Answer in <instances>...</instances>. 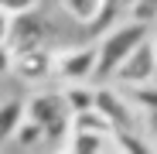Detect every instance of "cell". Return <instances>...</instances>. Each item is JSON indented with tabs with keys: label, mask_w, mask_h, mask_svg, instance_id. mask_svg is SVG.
I'll list each match as a JSON object with an SVG mask.
<instances>
[{
	"label": "cell",
	"mask_w": 157,
	"mask_h": 154,
	"mask_svg": "<svg viewBox=\"0 0 157 154\" xmlns=\"http://www.w3.org/2000/svg\"><path fill=\"white\" fill-rule=\"evenodd\" d=\"M10 58H14V51L7 48V41H0V75L10 72Z\"/></svg>",
	"instance_id": "14"
},
{
	"label": "cell",
	"mask_w": 157,
	"mask_h": 154,
	"mask_svg": "<svg viewBox=\"0 0 157 154\" xmlns=\"http://www.w3.org/2000/svg\"><path fill=\"white\" fill-rule=\"evenodd\" d=\"M150 147H157V127H154V134H150Z\"/></svg>",
	"instance_id": "16"
},
{
	"label": "cell",
	"mask_w": 157,
	"mask_h": 154,
	"mask_svg": "<svg viewBox=\"0 0 157 154\" xmlns=\"http://www.w3.org/2000/svg\"><path fill=\"white\" fill-rule=\"evenodd\" d=\"M51 51L48 45H34V48H24V51H14L10 58V72H17V79L24 82H44L51 75Z\"/></svg>",
	"instance_id": "7"
},
{
	"label": "cell",
	"mask_w": 157,
	"mask_h": 154,
	"mask_svg": "<svg viewBox=\"0 0 157 154\" xmlns=\"http://www.w3.org/2000/svg\"><path fill=\"white\" fill-rule=\"evenodd\" d=\"M41 0H0V10L4 14H21V10H34Z\"/></svg>",
	"instance_id": "13"
},
{
	"label": "cell",
	"mask_w": 157,
	"mask_h": 154,
	"mask_svg": "<svg viewBox=\"0 0 157 154\" xmlns=\"http://www.w3.org/2000/svg\"><path fill=\"white\" fill-rule=\"evenodd\" d=\"M44 34H48V28L41 24V17L34 10H21V14H10L4 41H7L10 51H24V48L44 45Z\"/></svg>",
	"instance_id": "6"
},
{
	"label": "cell",
	"mask_w": 157,
	"mask_h": 154,
	"mask_svg": "<svg viewBox=\"0 0 157 154\" xmlns=\"http://www.w3.org/2000/svg\"><path fill=\"white\" fill-rule=\"evenodd\" d=\"M65 147H68V151H78V154H89V151H113V134L68 127V134H65Z\"/></svg>",
	"instance_id": "8"
},
{
	"label": "cell",
	"mask_w": 157,
	"mask_h": 154,
	"mask_svg": "<svg viewBox=\"0 0 157 154\" xmlns=\"http://www.w3.org/2000/svg\"><path fill=\"white\" fill-rule=\"evenodd\" d=\"M92 69H96V45L65 48L51 55V75H58L62 82H86L92 79Z\"/></svg>",
	"instance_id": "5"
},
{
	"label": "cell",
	"mask_w": 157,
	"mask_h": 154,
	"mask_svg": "<svg viewBox=\"0 0 157 154\" xmlns=\"http://www.w3.org/2000/svg\"><path fill=\"white\" fill-rule=\"evenodd\" d=\"M113 79H116L120 86H126V89H133V86H147V82L157 79V55H154V41H150V34L140 38L133 48H130V55L116 65Z\"/></svg>",
	"instance_id": "3"
},
{
	"label": "cell",
	"mask_w": 157,
	"mask_h": 154,
	"mask_svg": "<svg viewBox=\"0 0 157 154\" xmlns=\"http://www.w3.org/2000/svg\"><path fill=\"white\" fill-rule=\"evenodd\" d=\"M150 28L147 21H126V24H116L113 31H106L99 41H96V69H92V79L106 82L113 79L116 65L130 55V48H133L140 38H147Z\"/></svg>",
	"instance_id": "1"
},
{
	"label": "cell",
	"mask_w": 157,
	"mask_h": 154,
	"mask_svg": "<svg viewBox=\"0 0 157 154\" xmlns=\"http://www.w3.org/2000/svg\"><path fill=\"white\" fill-rule=\"evenodd\" d=\"M150 41H154V55H157V34H154V38H150Z\"/></svg>",
	"instance_id": "17"
},
{
	"label": "cell",
	"mask_w": 157,
	"mask_h": 154,
	"mask_svg": "<svg viewBox=\"0 0 157 154\" xmlns=\"http://www.w3.org/2000/svg\"><path fill=\"white\" fill-rule=\"evenodd\" d=\"M102 4L106 0H62V10L82 24H92L99 14H102Z\"/></svg>",
	"instance_id": "12"
},
{
	"label": "cell",
	"mask_w": 157,
	"mask_h": 154,
	"mask_svg": "<svg viewBox=\"0 0 157 154\" xmlns=\"http://www.w3.org/2000/svg\"><path fill=\"white\" fill-rule=\"evenodd\" d=\"M24 120V103L21 99H7V103H0V147L10 144V134H14V127Z\"/></svg>",
	"instance_id": "10"
},
{
	"label": "cell",
	"mask_w": 157,
	"mask_h": 154,
	"mask_svg": "<svg viewBox=\"0 0 157 154\" xmlns=\"http://www.w3.org/2000/svg\"><path fill=\"white\" fill-rule=\"evenodd\" d=\"M10 140L21 147V151H31V147H38V144H44V130L31 120V116H24L17 127H14V134H10Z\"/></svg>",
	"instance_id": "11"
},
{
	"label": "cell",
	"mask_w": 157,
	"mask_h": 154,
	"mask_svg": "<svg viewBox=\"0 0 157 154\" xmlns=\"http://www.w3.org/2000/svg\"><path fill=\"white\" fill-rule=\"evenodd\" d=\"M58 96H62V103H65L68 116L92 106V86H86V82H65V89H62Z\"/></svg>",
	"instance_id": "9"
},
{
	"label": "cell",
	"mask_w": 157,
	"mask_h": 154,
	"mask_svg": "<svg viewBox=\"0 0 157 154\" xmlns=\"http://www.w3.org/2000/svg\"><path fill=\"white\" fill-rule=\"evenodd\" d=\"M24 116H31L41 130H44V144H55L62 147L65 144V134H68V110L58 93H38L31 103H24Z\"/></svg>",
	"instance_id": "2"
},
{
	"label": "cell",
	"mask_w": 157,
	"mask_h": 154,
	"mask_svg": "<svg viewBox=\"0 0 157 154\" xmlns=\"http://www.w3.org/2000/svg\"><path fill=\"white\" fill-rule=\"evenodd\" d=\"M7 21H10V14L0 10V41H4V34H7Z\"/></svg>",
	"instance_id": "15"
},
{
	"label": "cell",
	"mask_w": 157,
	"mask_h": 154,
	"mask_svg": "<svg viewBox=\"0 0 157 154\" xmlns=\"http://www.w3.org/2000/svg\"><path fill=\"white\" fill-rule=\"evenodd\" d=\"M92 110L106 116V123L113 127V134H120V130H137V116H133V110H130L126 96L116 93V89L106 86V82L92 86Z\"/></svg>",
	"instance_id": "4"
}]
</instances>
